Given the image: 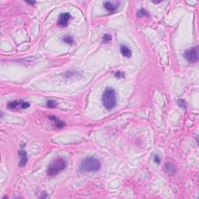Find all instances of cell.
<instances>
[{
    "label": "cell",
    "mask_w": 199,
    "mask_h": 199,
    "mask_svg": "<svg viewBox=\"0 0 199 199\" xmlns=\"http://www.w3.org/2000/svg\"><path fill=\"white\" fill-rule=\"evenodd\" d=\"M102 103L107 110H112L117 104V96L115 89L107 87L104 90L102 95Z\"/></svg>",
    "instance_id": "1"
},
{
    "label": "cell",
    "mask_w": 199,
    "mask_h": 199,
    "mask_svg": "<svg viewBox=\"0 0 199 199\" xmlns=\"http://www.w3.org/2000/svg\"><path fill=\"white\" fill-rule=\"evenodd\" d=\"M101 164L98 159L95 157L85 158L79 165V170L83 173L98 171L101 168Z\"/></svg>",
    "instance_id": "2"
},
{
    "label": "cell",
    "mask_w": 199,
    "mask_h": 199,
    "mask_svg": "<svg viewBox=\"0 0 199 199\" xmlns=\"http://www.w3.org/2000/svg\"><path fill=\"white\" fill-rule=\"evenodd\" d=\"M67 163L66 161L62 157H58L51 162L47 168V174L50 177L56 176L66 169Z\"/></svg>",
    "instance_id": "3"
},
{
    "label": "cell",
    "mask_w": 199,
    "mask_h": 199,
    "mask_svg": "<svg viewBox=\"0 0 199 199\" xmlns=\"http://www.w3.org/2000/svg\"><path fill=\"white\" fill-rule=\"evenodd\" d=\"M184 57L188 62L196 63L198 61V47H193L184 52Z\"/></svg>",
    "instance_id": "4"
},
{
    "label": "cell",
    "mask_w": 199,
    "mask_h": 199,
    "mask_svg": "<svg viewBox=\"0 0 199 199\" xmlns=\"http://www.w3.org/2000/svg\"><path fill=\"white\" fill-rule=\"evenodd\" d=\"M30 106V103L22 101V100H17V101H10L7 104V107L10 110L27 109Z\"/></svg>",
    "instance_id": "5"
},
{
    "label": "cell",
    "mask_w": 199,
    "mask_h": 199,
    "mask_svg": "<svg viewBox=\"0 0 199 199\" xmlns=\"http://www.w3.org/2000/svg\"><path fill=\"white\" fill-rule=\"evenodd\" d=\"M71 14L69 13H62L59 15L58 19V25L61 27H66L71 19Z\"/></svg>",
    "instance_id": "6"
},
{
    "label": "cell",
    "mask_w": 199,
    "mask_h": 199,
    "mask_svg": "<svg viewBox=\"0 0 199 199\" xmlns=\"http://www.w3.org/2000/svg\"><path fill=\"white\" fill-rule=\"evenodd\" d=\"M18 154H19V155L20 156V160H19V166H25L28 161L27 152H26L23 149H21L18 151Z\"/></svg>",
    "instance_id": "7"
},
{
    "label": "cell",
    "mask_w": 199,
    "mask_h": 199,
    "mask_svg": "<svg viewBox=\"0 0 199 199\" xmlns=\"http://www.w3.org/2000/svg\"><path fill=\"white\" fill-rule=\"evenodd\" d=\"M119 6V3H111V2H105L104 3V8L110 13H114L117 10Z\"/></svg>",
    "instance_id": "8"
},
{
    "label": "cell",
    "mask_w": 199,
    "mask_h": 199,
    "mask_svg": "<svg viewBox=\"0 0 199 199\" xmlns=\"http://www.w3.org/2000/svg\"><path fill=\"white\" fill-rule=\"evenodd\" d=\"M120 51L121 52L123 56H125L126 58H130L131 56V49L127 47L126 45H121L120 48Z\"/></svg>",
    "instance_id": "9"
},
{
    "label": "cell",
    "mask_w": 199,
    "mask_h": 199,
    "mask_svg": "<svg viewBox=\"0 0 199 199\" xmlns=\"http://www.w3.org/2000/svg\"><path fill=\"white\" fill-rule=\"evenodd\" d=\"M49 119L55 123V126H56L57 128H62L65 126V122L61 121L60 119H58V117H55V116H51V117H49Z\"/></svg>",
    "instance_id": "10"
},
{
    "label": "cell",
    "mask_w": 199,
    "mask_h": 199,
    "mask_svg": "<svg viewBox=\"0 0 199 199\" xmlns=\"http://www.w3.org/2000/svg\"><path fill=\"white\" fill-rule=\"evenodd\" d=\"M165 169H166V172L167 174H174L175 171V166L174 165L171 163H167L165 166Z\"/></svg>",
    "instance_id": "11"
},
{
    "label": "cell",
    "mask_w": 199,
    "mask_h": 199,
    "mask_svg": "<svg viewBox=\"0 0 199 199\" xmlns=\"http://www.w3.org/2000/svg\"><path fill=\"white\" fill-rule=\"evenodd\" d=\"M58 105V103L56 101H54V100H49V101H47V106L49 108H55Z\"/></svg>",
    "instance_id": "12"
},
{
    "label": "cell",
    "mask_w": 199,
    "mask_h": 199,
    "mask_svg": "<svg viewBox=\"0 0 199 199\" xmlns=\"http://www.w3.org/2000/svg\"><path fill=\"white\" fill-rule=\"evenodd\" d=\"M63 41L66 42V44H72L74 43V39L72 36H65L63 38Z\"/></svg>",
    "instance_id": "13"
},
{
    "label": "cell",
    "mask_w": 199,
    "mask_h": 199,
    "mask_svg": "<svg viewBox=\"0 0 199 199\" xmlns=\"http://www.w3.org/2000/svg\"><path fill=\"white\" fill-rule=\"evenodd\" d=\"M177 104H178V106L180 107H181L183 109L187 110V103H186L184 100L180 99V100L178 101V102H177Z\"/></svg>",
    "instance_id": "14"
},
{
    "label": "cell",
    "mask_w": 199,
    "mask_h": 199,
    "mask_svg": "<svg viewBox=\"0 0 199 199\" xmlns=\"http://www.w3.org/2000/svg\"><path fill=\"white\" fill-rule=\"evenodd\" d=\"M147 15V12H146V10L145 9H140L139 11H138V13H137V16L139 17H145V16H146Z\"/></svg>",
    "instance_id": "15"
},
{
    "label": "cell",
    "mask_w": 199,
    "mask_h": 199,
    "mask_svg": "<svg viewBox=\"0 0 199 199\" xmlns=\"http://www.w3.org/2000/svg\"><path fill=\"white\" fill-rule=\"evenodd\" d=\"M111 40L112 37L109 34H106L104 35V37H103V41H104V43H108L110 41H111Z\"/></svg>",
    "instance_id": "16"
},
{
    "label": "cell",
    "mask_w": 199,
    "mask_h": 199,
    "mask_svg": "<svg viewBox=\"0 0 199 199\" xmlns=\"http://www.w3.org/2000/svg\"><path fill=\"white\" fill-rule=\"evenodd\" d=\"M153 159H154V162L155 163H156L157 164H159L161 162V158L158 155H154V158H153Z\"/></svg>",
    "instance_id": "17"
},
{
    "label": "cell",
    "mask_w": 199,
    "mask_h": 199,
    "mask_svg": "<svg viewBox=\"0 0 199 199\" xmlns=\"http://www.w3.org/2000/svg\"><path fill=\"white\" fill-rule=\"evenodd\" d=\"M115 76L117 77V78H124L125 77V74L121 72H117L115 73Z\"/></svg>",
    "instance_id": "18"
},
{
    "label": "cell",
    "mask_w": 199,
    "mask_h": 199,
    "mask_svg": "<svg viewBox=\"0 0 199 199\" xmlns=\"http://www.w3.org/2000/svg\"><path fill=\"white\" fill-rule=\"evenodd\" d=\"M41 198H48V195L46 194V192L44 191V192H42V194L41 195Z\"/></svg>",
    "instance_id": "19"
},
{
    "label": "cell",
    "mask_w": 199,
    "mask_h": 199,
    "mask_svg": "<svg viewBox=\"0 0 199 199\" xmlns=\"http://www.w3.org/2000/svg\"><path fill=\"white\" fill-rule=\"evenodd\" d=\"M27 3L28 4H30V5H34V4H35V2H27Z\"/></svg>",
    "instance_id": "20"
}]
</instances>
